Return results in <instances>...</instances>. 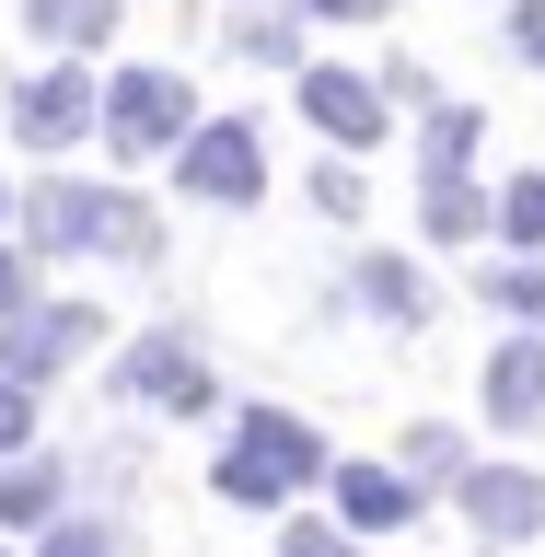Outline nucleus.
Masks as SVG:
<instances>
[{
    "instance_id": "0eeeda50",
    "label": "nucleus",
    "mask_w": 545,
    "mask_h": 557,
    "mask_svg": "<svg viewBox=\"0 0 545 557\" xmlns=\"http://www.w3.org/2000/svg\"><path fill=\"white\" fill-rule=\"evenodd\" d=\"M186 186H198L209 209H244V198H256V139H244V128H198V139H186Z\"/></svg>"
},
{
    "instance_id": "6e6552de",
    "label": "nucleus",
    "mask_w": 545,
    "mask_h": 557,
    "mask_svg": "<svg viewBox=\"0 0 545 557\" xmlns=\"http://www.w3.org/2000/svg\"><path fill=\"white\" fill-rule=\"evenodd\" d=\"M487 418H499V430H534L545 418V337L487 348Z\"/></svg>"
},
{
    "instance_id": "1a4fd4ad",
    "label": "nucleus",
    "mask_w": 545,
    "mask_h": 557,
    "mask_svg": "<svg viewBox=\"0 0 545 557\" xmlns=\"http://www.w3.org/2000/svg\"><path fill=\"white\" fill-rule=\"evenodd\" d=\"M128 395H139V407H198V395H209L198 348H186V337H139L128 348Z\"/></svg>"
},
{
    "instance_id": "4468645a",
    "label": "nucleus",
    "mask_w": 545,
    "mask_h": 557,
    "mask_svg": "<svg viewBox=\"0 0 545 557\" xmlns=\"http://www.w3.org/2000/svg\"><path fill=\"white\" fill-rule=\"evenodd\" d=\"M360 302L395 313V325H418V313H430V290H418V268H395V256H383V268H360Z\"/></svg>"
},
{
    "instance_id": "4be33fe9",
    "label": "nucleus",
    "mask_w": 545,
    "mask_h": 557,
    "mask_svg": "<svg viewBox=\"0 0 545 557\" xmlns=\"http://www.w3.org/2000/svg\"><path fill=\"white\" fill-rule=\"evenodd\" d=\"M278 557H348V534H325V522H302V534H290Z\"/></svg>"
},
{
    "instance_id": "f8f14e48",
    "label": "nucleus",
    "mask_w": 545,
    "mask_h": 557,
    "mask_svg": "<svg viewBox=\"0 0 545 557\" xmlns=\"http://www.w3.org/2000/svg\"><path fill=\"white\" fill-rule=\"evenodd\" d=\"M337 511L383 534V522H407V511H418V476H395V465H348V476H337Z\"/></svg>"
},
{
    "instance_id": "f257e3e1",
    "label": "nucleus",
    "mask_w": 545,
    "mask_h": 557,
    "mask_svg": "<svg viewBox=\"0 0 545 557\" xmlns=\"http://www.w3.org/2000/svg\"><path fill=\"white\" fill-rule=\"evenodd\" d=\"M302 476H325V442H313L302 418H244L233 453H221V487L233 499H290Z\"/></svg>"
},
{
    "instance_id": "a211bd4d",
    "label": "nucleus",
    "mask_w": 545,
    "mask_h": 557,
    "mask_svg": "<svg viewBox=\"0 0 545 557\" xmlns=\"http://www.w3.org/2000/svg\"><path fill=\"white\" fill-rule=\"evenodd\" d=\"M104 256H151V221L128 198H104Z\"/></svg>"
},
{
    "instance_id": "9d476101",
    "label": "nucleus",
    "mask_w": 545,
    "mask_h": 557,
    "mask_svg": "<svg viewBox=\"0 0 545 557\" xmlns=\"http://www.w3.org/2000/svg\"><path fill=\"white\" fill-rule=\"evenodd\" d=\"M302 116H313L325 139H372V128H383V94L360 82V70H302Z\"/></svg>"
},
{
    "instance_id": "20e7f679",
    "label": "nucleus",
    "mask_w": 545,
    "mask_h": 557,
    "mask_svg": "<svg viewBox=\"0 0 545 557\" xmlns=\"http://www.w3.org/2000/svg\"><path fill=\"white\" fill-rule=\"evenodd\" d=\"M12 128H24L35 151H70V139L94 128V82H82V70H47V82H24V104H12Z\"/></svg>"
},
{
    "instance_id": "7ed1b4c3",
    "label": "nucleus",
    "mask_w": 545,
    "mask_h": 557,
    "mask_svg": "<svg viewBox=\"0 0 545 557\" xmlns=\"http://www.w3.org/2000/svg\"><path fill=\"white\" fill-rule=\"evenodd\" d=\"M94 348V313H70V302H47V313H0V372L12 383H35V372H59V360H82Z\"/></svg>"
},
{
    "instance_id": "f03ea898",
    "label": "nucleus",
    "mask_w": 545,
    "mask_h": 557,
    "mask_svg": "<svg viewBox=\"0 0 545 557\" xmlns=\"http://www.w3.org/2000/svg\"><path fill=\"white\" fill-rule=\"evenodd\" d=\"M94 116L116 128V151H163V139H186V82L174 70H116V94Z\"/></svg>"
},
{
    "instance_id": "9b49d317",
    "label": "nucleus",
    "mask_w": 545,
    "mask_h": 557,
    "mask_svg": "<svg viewBox=\"0 0 545 557\" xmlns=\"http://www.w3.org/2000/svg\"><path fill=\"white\" fill-rule=\"evenodd\" d=\"M24 233L47 244V256H59V244H104V198H94V186H35Z\"/></svg>"
},
{
    "instance_id": "5701e85b",
    "label": "nucleus",
    "mask_w": 545,
    "mask_h": 557,
    "mask_svg": "<svg viewBox=\"0 0 545 557\" xmlns=\"http://www.w3.org/2000/svg\"><path fill=\"white\" fill-rule=\"evenodd\" d=\"M35 302V278H24V256H0V313H24Z\"/></svg>"
},
{
    "instance_id": "39448f33",
    "label": "nucleus",
    "mask_w": 545,
    "mask_h": 557,
    "mask_svg": "<svg viewBox=\"0 0 545 557\" xmlns=\"http://www.w3.org/2000/svg\"><path fill=\"white\" fill-rule=\"evenodd\" d=\"M465 511H476V534H545V476L476 465V476H465Z\"/></svg>"
},
{
    "instance_id": "b1692460",
    "label": "nucleus",
    "mask_w": 545,
    "mask_h": 557,
    "mask_svg": "<svg viewBox=\"0 0 545 557\" xmlns=\"http://www.w3.org/2000/svg\"><path fill=\"white\" fill-rule=\"evenodd\" d=\"M313 12H337V24H360V12H383V0H313Z\"/></svg>"
},
{
    "instance_id": "2eb2a0df",
    "label": "nucleus",
    "mask_w": 545,
    "mask_h": 557,
    "mask_svg": "<svg viewBox=\"0 0 545 557\" xmlns=\"http://www.w3.org/2000/svg\"><path fill=\"white\" fill-rule=\"evenodd\" d=\"M59 511V465H12L0 476V522H47Z\"/></svg>"
},
{
    "instance_id": "423d86ee",
    "label": "nucleus",
    "mask_w": 545,
    "mask_h": 557,
    "mask_svg": "<svg viewBox=\"0 0 545 557\" xmlns=\"http://www.w3.org/2000/svg\"><path fill=\"white\" fill-rule=\"evenodd\" d=\"M465 151H476V116H430V233H476Z\"/></svg>"
},
{
    "instance_id": "412c9836",
    "label": "nucleus",
    "mask_w": 545,
    "mask_h": 557,
    "mask_svg": "<svg viewBox=\"0 0 545 557\" xmlns=\"http://www.w3.org/2000/svg\"><path fill=\"white\" fill-rule=\"evenodd\" d=\"M511 47H522V59H545V0H522V12H511Z\"/></svg>"
},
{
    "instance_id": "6ab92c4d",
    "label": "nucleus",
    "mask_w": 545,
    "mask_h": 557,
    "mask_svg": "<svg viewBox=\"0 0 545 557\" xmlns=\"http://www.w3.org/2000/svg\"><path fill=\"white\" fill-rule=\"evenodd\" d=\"M47 557H128V546H116L104 522H59V534H47Z\"/></svg>"
},
{
    "instance_id": "aec40b11",
    "label": "nucleus",
    "mask_w": 545,
    "mask_h": 557,
    "mask_svg": "<svg viewBox=\"0 0 545 557\" xmlns=\"http://www.w3.org/2000/svg\"><path fill=\"white\" fill-rule=\"evenodd\" d=\"M24 430H35V395L0 372V453H24Z\"/></svg>"
},
{
    "instance_id": "dca6fc26",
    "label": "nucleus",
    "mask_w": 545,
    "mask_h": 557,
    "mask_svg": "<svg viewBox=\"0 0 545 557\" xmlns=\"http://www.w3.org/2000/svg\"><path fill=\"white\" fill-rule=\"evenodd\" d=\"M499 233H511V244H545V174H522L511 198H499Z\"/></svg>"
},
{
    "instance_id": "ddd939ff",
    "label": "nucleus",
    "mask_w": 545,
    "mask_h": 557,
    "mask_svg": "<svg viewBox=\"0 0 545 557\" xmlns=\"http://www.w3.org/2000/svg\"><path fill=\"white\" fill-rule=\"evenodd\" d=\"M35 35H59V47H94L104 24H116V0H24Z\"/></svg>"
},
{
    "instance_id": "f3484780",
    "label": "nucleus",
    "mask_w": 545,
    "mask_h": 557,
    "mask_svg": "<svg viewBox=\"0 0 545 557\" xmlns=\"http://www.w3.org/2000/svg\"><path fill=\"white\" fill-rule=\"evenodd\" d=\"M487 290H499V302H511V313H522V325H545V268H534V256H522V268H511V278H487Z\"/></svg>"
}]
</instances>
